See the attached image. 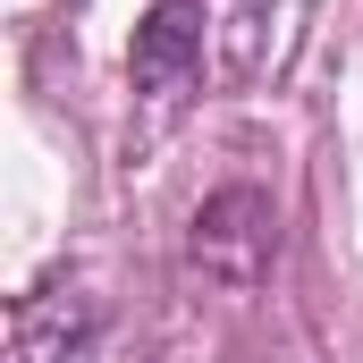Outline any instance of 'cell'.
<instances>
[{
  "label": "cell",
  "mask_w": 363,
  "mask_h": 363,
  "mask_svg": "<svg viewBox=\"0 0 363 363\" xmlns=\"http://www.w3.org/2000/svg\"><path fill=\"white\" fill-rule=\"evenodd\" d=\"M186 262L211 279V287H228V296H254L279 262V211L262 186H220V194H203V211H194V228H186Z\"/></svg>",
  "instance_id": "obj_1"
},
{
  "label": "cell",
  "mask_w": 363,
  "mask_h": 363,
  "mask_svg": "<svg viewBox=\"0 0 363 363\" xmlns=\"http://www.w3.org/2000/svg\"><path fill=\"white\" fill-rule=\"evenodd\" d=\"M203 0H152L144 9V26H135V43H127V77L135 93H152V101H178L194 77H203Z\"/></svg>",
  "instance_id": "obj_2"
}]
</instances>
